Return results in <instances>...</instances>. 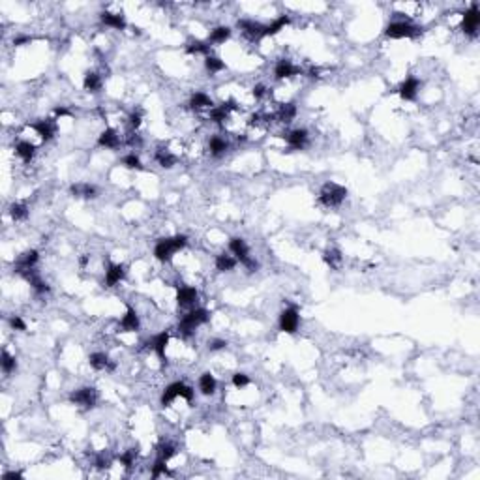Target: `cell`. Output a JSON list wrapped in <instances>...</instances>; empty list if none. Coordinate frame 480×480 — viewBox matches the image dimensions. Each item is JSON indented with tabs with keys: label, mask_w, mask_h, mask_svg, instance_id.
<instances>
[{
	"label": "cell",
	"mask_w": 480,
	"mask_h": 480,
	"mask_svg": "<svg viewBox=\"0 0 480 480\" xmlns=\"http://www.w3.org/2000/svg\"><path fill=\"white\" fill-rule=\"evenodd\" d=\"M186 244H188V236L186 235H177V236H171V238H161L160 242L156 244V248H154V255H156L158 261L167 263V261H171V257H173L178 250H182Z\"/></svg>",
	"instance_id": "cell-1"
},
{
	"label": "cell",
	"mask_w": 480,
	"mask_h": 480,
	"mask_svg": "<svg viewBox=\"0 0 480 480\" xmlns=\"http://www.w3.org/2000/svg\"><path fill=\"white\" fill-rule=\"evenodd\" d=\"M208 317H210V313L206 312L205 308L192 310V312L186 313L184 317L180 319V323H178V330H180L184 336H190V334H192V332H194L197 327L205 325V323L208 321Z\"/></svg>",
	"instance_id": "cell-2"
},
{
	"label": "cell",
	"mask_w": 480,
	"mask_h": 480,
	"mask_svg": "<svg viewBox=\"0 0 480 480\" xmlns=\"http://www.w3.org/2000/svg\"><path fill=\"white\" fill-rule=\"evenodd\" d=\"M422 32L420 26L413 25L409 21H394L385 28V34L388 38H394V40H400V38H416L418 34Z\"/></svg>",
	"instance_id": "cell-3"
},
{
	"label": "cell",
	"mask_w": 480,
	"mask_h": 480,
	"mask_svg": "<svg viewBox=\"0 0 480 480\" xmlns=\"http://www.w3.org/2000/svg\"><path fill=\"white\" fill-rule=\"evenodd\" d=\"M345 195H347V190L343 186L329 182V184H325L321 188L319 199L325 206H338V205H342V201L345 199Z\"/></svg>",
	"instance_id": "cell-4"
},
{
	"label": "cell",
	"mask_w": 480,
	"mask_h": 480,
	"mask_svg": "<svg viewBox=\"0 0 480 480\" xmlns=\"http://www.w3.org/2000/svg\"><path fill=\"white\" fill-rule=\"evenodd\" d=\"M178 396L184 398L186 402H192V400H194V388L184 385L182 381H177V383L169 385V387L165 388V392H163V396H161V405L167 407V405L173 404V400Z\"/></svg>",
	"instance_id": "cell-5"
},
{
	"label": "cell",
	"mask_w": 480,
	"mask_h": 480,
	"mask_svg": "<svg viewBox=\"0 0 480 480\" xmlns=\"http://www.w3.org/2000/svg\"><path fill=\"white\" fill-rule=\"evenodd\" d=\"M229 250L233 252V255L236 257V261L242 263L246 269H250V270L257 269V263H255L252 257H250V250H248V246H246L244 238H231V242H229Z\"/></svg>",
	"instance_id": "cell-6"
},
{
	"label": "cell",
	"mask_w": 480,
	"mask_h": 480,
	"mask_svg": "<svg viewBox=\"0 0 480 480\" xmlns=\"http://www.w3.org/2000/svg\"><path fill=\"white\" fill-rule=\"evenodd\" d=\"M69 402L75 405H81V407H86V409H90V407H94L96 402H98V392L90 387L79 388V390H75V392L69 394Z\"/></svg>",
	"instance_id": "cell-7"
},
{
	"label": "cell",
	"mask_w": 480,
	"mask_h": 480,
	"mask_svg": "<svg viewBox=\"0 0 480 480\" xmlns=\"http://www.w3.org/2000/svg\"><path fill=\"white\" fill-rule=\"evenodd\" d=\"M300 325V315L296 312V308H287L279 313V330H283L287 334H295Z\"/></svg>",
	"instance_id": "cell-8"
},
{
	"label": "cell",
	"mask_w": 480,
	"mask_h": 480,
	"mask_svg": "<svg viewBox=\"0 0 480 480\" xmlns=\"http://www.w3.org/2000/svg\"><path fill=\"white\" fill-rule=\"evenodd\" d=\"M479 25H480V9H479V4H471V8L465 11L464 23H462V28H464L465 34H469V36H475V34H477V30H479Z\"/></svg>",
	"instance_id": "cell-9"
},
{
	"label": "cell",
	"mask_w": 480,
	"mask_h": 480,
	"mask_svg": "<svg viewBox=\"0 0 480 480\" xmlns=\"http://www.w3.org/2000/svg\"><path fill=\"white\" fill-rule=\"evenodd\" d=\"M148 345H150V349L154 351V353L158 354V358H160L161 362H165V360H167V358H165V349H167V345H169V332L165 330V332L156 334V336L148 342Z\"/></svg>",
	"instance_id": "cell-10"
},
{
	"label": "cell",
	"mask_w": 480,
	"mask_h": 480,
	"mask_svg": "<svg viewBox=\"0 0 480 480\" xmlns=\"http://www.w3.org/2000/svg\"><path fill=\"white\" fill-rule=\"evenodd\" d=\"M418 88H420V81H418L416 77H407L404 83L400 84L398 92H400V96H402L404 100L411 101V100H414V98H416Z\"/></svg>",
	"instance_id": "cell-11"
},
{
	"label": "cell",
	"mask_w": 480,
	"mask_h": 480,
	"mask_svg": "<svg viewBox=\"0 0 480 480\" xmlns=\"http://www.w3.org/2000/svg\"><path fill=\"white\" fill-rule=\"evenodd\" d=\"M126 276V270L122 265H113L109 263L107 265V270H105V285L107 287H115L117 283H120Z\"/></svg>",
	"instance_id": "cell-12"
},
{
	"label": "cell",
	"mask_w": 480,
	"mask_h": 480,
	"mask_svg": "<svg viewBox=\"0 0 480 480\" xmlns=\"http://www.w3.org/2000/svg\"><path fill=\"white\" fill-rule=\"evenodd\" d=\"M38 259H40V255H38V252H36V250H30V252L23 253V255L17 259L15 272H19V274H25V272H28V270H32L34 265L38 263Z\"/></svg>",
	"instance_id": "cell-13"
},
{
	"label": "cell",
	"mask_w": 480,
	"mask_h": 480,
	"mask_svg": "<svg viewBox=\"0 0 480 480\" xmlns=\"http://www.w3.org/2000/svg\"><path fill=\"white\" fill-rule=\"evenodd\" d=\"M300 69L291 62V60L287 59H281L278 60V64H276V68H274V75H276V79H289V77L296 75Z\"/></svg>",
	"instance_id": "cell-14"
},
{
	"label": "cell",
	"mask_w": 480,
	"mask_h": 480,
	"mask_svg": "<svg viewBox=\"0 0 480 480\" xmlns=\"http://www.w3.org/2000/svg\"><path fill=\"white\" fill-rule=\"evenodd\" d=\"M139 317H137V313H135L134 308H128L126 313H124V317H122V321H120V332H135V330H139Z\"/></svg>",
	"instance_id": "cell-15"
},
{
	"label": "cell",
	"mask_w": 480,
	"mask_h": 480,
	"mask_svg": "<svg viewBox=\"0 0 480 480\" xmlns=\"http://www.w3.org/2000/svg\"><path fill=\"white\" fill-rule=\"evenodd\" d=\"M101 23L111 28H117V30H124L126 28V19L120 13H111V11H103L100 15Z\"/></svg>",
	"instance_id": "cell-16"
},
{
	"label": "cell",
	"mask_w": 480,
	"mask_h": 480,
	"mask_svg": "<svg viewBox=\"0 0 480 480\" xmlns=\"http://www.w3.org/2000/svg\"><path fill=\"white\" fill-rule=\"evenodd\" d=\"M197 291H195L194 287H178L177 291V302L178 306H182V308H186V306H192V304H195V300H197Z\"/></svg>",
	"instance_id": "cell-17"
},
{
	"label": "cell",
	"mask_w": 480,
	"mask_h": 480,
	"mask_svg": "<svg viewBox=\"0 0 480 480\" xmlns=\"http://www.w3.org/2000/svg\"><path fill=\"white\" fill-rule=\"evenodd\" d=\"M98 144L100 146H105V148H117L118 144H120V135L117 134V130L107 128L105 132H101L100 139H98Z\"/></svg>",
	"instance_id": "cell-18"
},
{
	"label": "cell",
	"mask_w": 480,
	"mask_h": 480,
	"mask_svg": "<svg viewBox=\"0 0 480 480\" xmlns=\"http://www.w3.org/2000/svg\"><path fill=\"white\" fill-rule=\"evenodd\" d=\"M287 143L291 144V148H304L308 143V132L306 130H293L287 134Z\"/></svg>",
	"instance_id": "cell-19"
},
{
	"label": "cell",
	"mask_w": 480,
	"mask_h": 480,
	"mask_svg": "<svg viewBox=\"0 0 480 480\" xmlns=\"http://www.w3.org/2000/svg\"><path fill=\"white\" fill-rule=\"evenodd\" d=\"M88 362L94 370H115V364L109 362V356L105 353H92Z\"/></svg>",
	"instance_id": "cell-20"
},
{
	"label": "cell",
	"mask_w": 480,
	"mask_h": 480,
	"mask_svg": "<svg viewBox=\"0 0 480 480\" xmlns=\"http://www.w3.org/2000/svg\"><path fill=\"white\" fill-rule=\"evenodd\" d=\"M291 23V19L287 15H281L278 17V19H274L270 25L265 26V30H263V38H267V36H274V34H278L281 28H285L287 25Z\"/></svg>",
	"instance_id": "cell-21"
},
{
	"label": "cell",
	"mask_w": 480,
	"mask_h": 480,
	"mask_svg": "<svg viewBox=\"0 0 480 480\" xmlns=\"http://www.w3.org/2000/svg\"><path fill=\"white\" fill-rule=\"evenodd\" d=\"M34 130L38 132V135L42 137L43 141H49V139H53V135H55V124L51 120H40V122H36L34 124Z\"/></svg>",
	"instance_id": "cell-22"
},
{
	"label": "cell",
	"mask_w": 480,
	"mask_h": 480,
	"mask_svg": "<svg viewBox=\"0 0 480 480\" xmlns=\"http://www.w3.org/2000/svg\"><path fill=\"white\" fill-rule=\"evenodd\" d=\"M216 379L212 377L210 373H203L201 377H199V390H201L205 396H212L214 392H216Z\"/></svg>",
	"instance_id": "cell-23"
},
{
	"label": "cell",
	"mask_w": 480,
	"mask_h": 480,
	"mask_svg": "<svg viewBox=\"0 0 480 480\" xmlns=\"http://www.w3.org/2000/svg\"><path fill=\"white\" fill-rule=\"evenodd\" d=\"M71 195H75V197H84V199H94L96 197V188L90 184H73L71 186Z\"/></svg>",
	"instance_id": "cell-24"
},
{
	"label": "cell",
	"mask_w": 480,
	"mask_h": 480,
	"mask_svg": "<svg viewBox=\"0 0 480 480\" xmlns=\"http://www.w3.org/2000/svg\"><path fill=\"white\" fill-rule=\"evenodd\" d=\"M238 26H240L246 34L253 36V38H263L265 25H261V23H255V21H238Z\"/></svg>",
	"instance_id": "cell-25"
},
{
	"label": "cell",
	"mask_w": 480,
	"mask_h": 480,
	"mask_svg": "<svg viewBox=\"0 0 480 480\" xmlns=\"http://www.w3.org/2000/svg\"><path fill=\"white\" fill-rule=\"evenodd\" d=\"M83 86H84V90H88V92H100L101 77L98 75V73H94V71H88V73L84 75Z\"/></svg>",
	"instance_id": "cell-26"
},
{
	"label": "cell",
	"mask_w": 480,
	"mask_h": 480,
	"mask_svg": "<svg viewBox=\"0 0 480 480\" xmlns=\"http://www.w3.org/2000/svg\"><path fill=\"white\" fill-rule=\"evenodd\" d=\"M235 267H236V257H233V255L221 253V255L216 257V269L219 272H229V270H233Z\"/></svg>",
	"instance_id": "cell-27"
},
{
	"label": "cell",
	"mask_w": 480,
	"mask_h": 480,
	"mask_svg": "<svg viewBox=\"0 0 480 480\" xmlns=\"http://www.w3.org/2000/svg\"><path fill=\"white\" fill-rule=\"evenodd\" d=\"M156 161L160 163L161 167L169 169L177 163V156H173L167 148H158V152H156Z\"/></svg>",
	"instance_id": "cell-28"
},
{
	"label": "cell",
	"mask_w": 480,
	"mask_h": 480,
	"mask_svg": "<svg viewBox=\"0 0 480 480\" xmlns=\"http://www.w3.org/2000/svg\"><path fill=\"white\" fill-rule=\"evenodd\" d=\"M34 150H36V146H34L32 143H28V141H21V143L15 144V154L19 156V158H23L25 161L32 160Z\"/></svg>",
	"instance_id": "cell-29"
},
{
	"label": "cell",
	"mask_w": 480,
	"mask_h": 480,
	"mask_svg": "<svg viewBox=\"0 0 480 480\" xmlns=\"http://www.w3.org/2000/svg\"><path fill=\"white\" fill-rule=\"evenodd\" d=\"M278 120L279 122H283V124H289L293 118L296 117V107L295 103H285V105H281V109L278 111Z\"/></svg>",
	"instance_id": "cell-30"
},
{
	"label": "cell",
	"mask_w": 480,
	"mask_h": 480,
	"mask_svg": "<svg viewBox=\"0 0 480 480\" xmlns=\"http://www.w3.org/2000/svg\"><path fill=\"white\" fill-rule=\"evenodd\" d=\"M210 105H212V100L203 92H195L192 96V100H190V107L195 111L203 109V107H210Z\"/></svg>",
	"instance_id": "cell-31"
},
{
	"label": "cell",
	"mask_w": 480,
	"mask_h": 480,
	"mask_svg": "<svg viewBox=\"0 0 480 480\" xmlns=\"http://www.w3.org/2000/svg\"><path fill=\"white\" fill-rule=\"evenodd\" d=\"M208 148H210L212 156H221V154H225V152H227L229 144H227V141H225V139H221V137H218V135H216V137H212V139H210Z\"/></svg>",
	"instance_id": "cell-32"
},
{
	"label": "cell",
	"mask_w": 480,
	"mask_h": 480,
	"mask_svg": "<svg viewBox=\"0 0 480 480\" xmlns=\"http://www.w3.org/2000/svg\"><path fill=\"white\" fill-rule=\"evenodd\" d=\"M231 36V28L229 26H216L210 32V42L212 43H225Z\"/></svg>",
	"instance_id": "cell-33"
},
{
	"label": "cell",
	"mask_w": 480,
	"mask_h": 480,
	"mask_svg": "<svg viewBox=\"0 0 480 480\" xmlns=\"http://www.w3.org/2000/svg\"><path fill=\"white\" fill-rule=\"evenodd\" d=\"M323 259H325V263L329 265V267H332V269H338L340 265H342V253H340V250H327L325 252V255H323Z\"/></svg>",
	"instance_id": "cell-34"
},
{
	"label": "cell",
	"mask_w": 480,
	"mask_h": 480,
	"mask_svg": "<svg viewBox=\"0 0 480 480\" xmlns=\"http://www.w3.org/2000/svg\"><path fill=\"white\" fill-rule=\"evenodd\" d=\"M205 66H206V69L210 71V73H218V71H221L223 68H225V64H223V60H219L218 57H206L205 59Z\"/></svg>",
	"instance_id": "cell-35"
},
{
	"label": "cell",
	"mask_w": 480,
	"mask_h": 480,
	"mask_svg": "<svg viewBox=\"0 0 480 480\" xmlns=\"http://www.w3.org/2000/svg\"><path fill=\"white\" fill-rule=\"evenodd\" d=\"M175 454H177V448L173 447L171 443H161L160 448H158V458L163 460V462H169Z\"/></svg>",
	"instance_id": "cell-36"
},
{
	"label": "cell",
	"mask_w": 480,
	"mask_h": 480,
	"mask_svg": "<svg viewBox=\"0 0 480 480\" xmlns=\"http://www.w3.org/2000/svg\"><path fill=\"white\" fill-rule=\"evenodd\" d=\"M0 362H2V370H4V373H11V371L17 368L15 358H13L8 351H2V360H0Z\"/></svg>",
	"instance_id": "cell-37"
},
{
	"label": "cell",
	"mask_w": 480,
	"mask_h": 480,
	"mask_svg": "<svg viewBox=\"0 0 480 480\" xmlns=\"http://www.w3.org/2000/svg\"><path fill=\"white\" fill-rule=\"evenodd\" d=\"M186 51L188 53H192V55H197V53H203V55H208V51H210V45L205 42H192L188 47H186Z\"/></svg>",
	"instance_id": "cell-38"
},
{
	"label": "cell",
	"mask_w": 480,
	"mask_h": 480,
	"mask_svg": "<svg viewBox=\"0 0 480 480\" xmlns=\"http://www.w3.org/2000/svg\"><path fill=\"white\" fill-rule=\"evenodd\" d=\"M9 214H11V218L13 219H25L26 216H28V208H26L25 205H11L9 206Z\"/></svg>",
	"instance_id": "cell-39"
},
{
	"label": "cell",
	"mask_w": 480,
	"mask_h": 480,
	"mask_svg": "<svg viewBox=\"0 0 480 480\" xmlns=\"http://www.w3.org/2000/svg\"><path fill=\"white\" fill-rule=\"evenodd\" d=\"M122 163H124L128 169H143L139 156H135V154H128V156H124V158H122Z\"/></svg>",
	"instance_id": "cell-40"
},
{
	"label": "cell",
	"mask_w": 480,
	"mask_h": 480,
	"mask_svg": "<svg viewBox=\"0 0 480 480\" xmlns=\"http://www.w3.org/2000/svg\"><path fill=\"white\" fill-rule=\"evenodd\" d=\"M165 464H167V462H163V460H160V458L156 460V464L152 465V477H154V479H156V477H160V475H165V473H167V467H165Z\"/></svg>",
	"instance_id": "cell-41"
},
{
	"label": "cell",
	"mask_w": 480,
	"mask_h": 480,
	"mask_svg": "<svg viewBox=\"0 0 480 480\" xmlns=\"http://www.w3.org/2000/svg\"><path fill=\"white\" fill-rule=\"evenodd\" d=\"M233 385H235L236 388H244L250 385V379H248L246 373H235V375H233Z\"/></svg>",
	"instance_id": "cell-42"
},
{
	"label": "cell",
	"mask_w": 480,
	"mask_h": 480,
	"mask_svg": "<svg viewBox=\"0 0 480 480\" xmlns=\"http://www.w3.org/2000/svg\"><path fill=\"white\" fill-rule=\"evenodd\" d=\"M135 454H137V452H135L134 448H132V450H128V452H124V454L120 456V462H122V465H124V467H132V465H134V462H135Z\"/></svg>",
	"instance_id": "cell-43"
},
{
	"label": "cell",
	"mask_w": 480,
	"mask_h": 480,
	"mask_svg": "<svg viewBox=\"0 0 480 480\" xmlns=\"http://www.w3.org/2000/svg\"><path fill=\"white\" fill-rule=\"evenodd\" d=\"M9 325H11V329H13V330H26L25 321L21 319L19 315H13V317L9 319Z\"/></svg>",
	"instance_id": "cell-44"
},
{
	"label": "cell",
	"mask_w": 480,
	"mask_h": 480,
	"mask_svg": "<svg viewBox=\"0 0 480 480\" xmlns=\"http://www.w3.org/2000/svg\"><path fill=\"white\" fill-rule=\"evenodd\" d=\"M225 347H227V342H223V340H214V342L208 343V349H210V351H221V349H225Z\"/></svg>",
	"instance_id": "cell-45"
},
{
	"label": "cell",
	"mask_w": 480,
	"mask_h": 480,
	"mask_svg": "<svg viewBox=\"0 0 480 480\" xmlns=\"http://www.w3.org/2000/svg\"><path fill=\"white\" fill-rule=\"evenodd\" d=\"M265 92H267L265 84H255V86H253V90H252L253 98H257V100H261L263 96H265Z\"/></svg>",
	"instance_id": "cell-46"
},
{
	"label": "cell",
	"mask_w": 480,
	"mask_h": 480,
	"mask_svg": "<svg viewBox=\"0 0 480 480\" xmlns=\"http://www.w3.org/2000/svg\"><path fill=\"white\" fill-rule=\"evenodd\" d=\"M130 124H132L134 128L141 126V113H132V117H130Z\"/></svg>",
	"instance_id": "cell-47"
},
{
	"label": "cell",
	"mask_w": 480,
	"mask_h": 480,
	"mask_svg": "<svg viewBox=\"0 0 480 480\" xmlns=\"http://www.w3.org/2000/svg\"><path fill=\"white\" fill-rule=\"evenodd\" d=\"M107 464H109V462L105 460V456H100V458L96 460V467H98V469H105V467H107Z\"/></svg>",
	"instance_id": "cell-48"
},
{
	"label": "cell",
	"mask_w": 480,
	"mask_h": 480,
	"mask_svg": "<svg viewBox=\"0 0 480 480\" xmlns=\"http://www.w3.org/2000/svg\"><path fill=\"white\" fill-rule=\"evenodd\" d=\"M26 42H30V38H28V36H19V38H15V40H13V45H23V43H26Z\"/></svg>",
	"instance_id": "cell-49"
},
{
	"label": "cell",
	"mask_w": 480,
	"mask_h": 480,
	"mask_svg": "<svg viewBox=\"0 0 480 480\" xmlns=\"http://www.w3.org/2000/svg\"><path fill=\"white\" fill-rule=\"evenodd\" d=\"M128 144H130V146L141 144V137H137V135H135V137H130V139H128Z\"/></svg>",
	"instance_id": "cell-50"
},
{
	"label": "cell",
	"mask_w": 480,
	"mask_h": 480,
	"mask_svg": "<svg viewBox=\"0 0 480 480\" xmlns=\"http://www.w3.org/2000/svg\"><path fill=\"white\" fill-rule=\"evenodd\" d=\"M68 113H69V111L64 109V107H57V109H55V115H57V117H66Z\"/></svg>",
	"instance_id": "cell-51"
},
{
	"label": "cell",
	"mask_w": 480,
	"mask_h": 480,
	"mask_svg": "<svg viewBox=\"0 0 480 480\" xmlns=\"http://www.w3.org/2000/svg\"><path fill=\"white\" fill-rule=\"evenodd\" d=\"M19 477H21L19 473H6V475H4V479H6V480H8V479H19Z\"/></svg>",
	"instance_id": "cell-52"
},
{
	"label": "cell",
	"mask_w": 480,
	"mask_h": 480,
	"mask_svg": "<svg viewBox=\"0 0 480 480\" xmlns=\"http://www.w3.org/2000/svg\"><path fill=\"white\" fill-rule=\"evenodd\" d=\"M79 263H81V267H84V265H86V263H88V255H83V257H81V259H79Z\"/></svg>",
	"instance_id": "cell-53"
}]
</instances>
